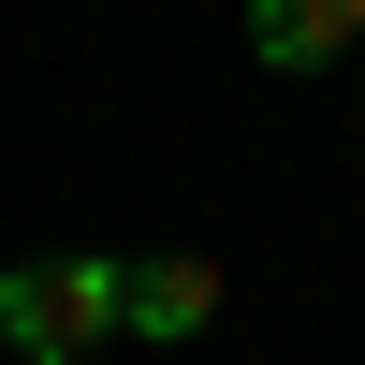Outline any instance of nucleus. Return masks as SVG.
I'll use <instances>...</instances> for the list:
<instances>
[{"label":"nucleus","mask_w":365,"mask_h":365,"mask_svg":"<svg viewBox=\"0 0 365 365\" xmlns=\"http://www.w3.org/2000/svg\"><path fill=\"white\" fill-rule=\"evenodd\" d=\"M205 322H220V263H205V249H132V263H117V336L190 351Z\"/></svg>","instance_id":"2"},{"label":"nucleus","mask_w":365,"mask_h":365,"mask_svg":"<svg viewBox=\"0 0 365 365\" xmlns=\"http://www.w3.org/2000/svg\"><path fill=\"white\" fill-rule=\"evenodd\" d=\"M117 336V263H0V351L15 365H88Z\"/></svg>","instance_id":"1"},{"label":"nucleus","mask_w":365,"mask_h":365,"mask_svg":"<svg viewBox=\"0 0 365 365\" xmlns=\"http://www.w3.org/2000/svg\"><path fill=\"white\" fill-rule=\"evenodd\" d=\"M249 44L278 58V73H322V58L365 44V0H249Z\"/></svg>","instance_id":"3"}]
</instances>
